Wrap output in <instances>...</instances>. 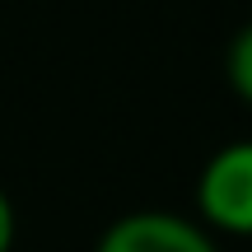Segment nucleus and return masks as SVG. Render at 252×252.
I'll list each match as a JSON object with an SVG mask.
<instances>
[{"label": "nucleus", "instance_id": "2", "mask_svg": "<svg viewBox=\"0 0 252 252\" xmlns=\"http://www.w3.org/2000/svg\"><path fill=\"white\" fill-rule=\"evenodd\" d=\"M94 252H220L210 234L173 210H131L103 229Z\"/></svg>", "mask_w": 252, "mask_h": 252}, {"label": "nucleus", "instance_id": "1", "mask_svg": "<svg viewBox=\"0 0 252 252\" xmlns=\"http://www.w3.org/2000/svg\"><path fill=\"white\" fill-rule=\"evenodd\" d=\"M196 210L206 224L252 238V140H234L206 159L196 178Z\"/></svg>", "mask_w": 252, "mask_h": 252}, {"label": "nucleus", "instance_id": "4", "mask_svg": "<svg viewBox=\"0 0 252 252\" xmlns=\"http://www.w3.org/2000/svg\"><path fill=\"white\" fill-rule=\"evenodd\" d=\"M9 248H14V201L0 187V252H9Z\"/></svg>", "mask_w": 252, "mask_h": 252}, {"label": "nucleus", "instance_id": "3", "mask_svg": "<svg viewBox=\"0 0 252 252\" xmlns=\"http://www.w3.org/2000/svg\"><path fill=\"white\" fill-rule=\"evenodd\" d=\"M224 75H229V89L252 108V24H243L234 33V42L224 52Z\"/></svg>", "mask_w": 252, "mask_h": 252}]
</instances>
